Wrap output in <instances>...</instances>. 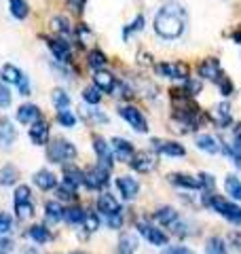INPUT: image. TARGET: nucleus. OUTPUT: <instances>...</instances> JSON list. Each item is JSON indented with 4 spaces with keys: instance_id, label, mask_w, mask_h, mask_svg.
Returning a JSON list of instances; mask_svg holds the SVG:
<instances>
[{
    "instance_id": "9b49d317",
    "label": "nucleus",
    "mask_w": 241,
    "mask_h": 254,
    "mask_svg": "<svg viewBox=\"0 0 241 254\" xmlns=\"http://www.w3.org/2000/svg\"><path fill=\"white\" fill-rule=\"evenodd\" d=\"M110 148H112V157H115L117 161H123V163H129L131 157L135 155L133 144L129 140H123V138H112Z\"/></svg>"
},
{
    "instance_id": "de8ad7c7",
    "label": "nucleus",
    "mask_w": 241,
    "mask_h": 254,
    "mask_svg": "<svg viewBox=\"0 0 241 254\" xmlns=\"http://www.w3.org/2000/svg\"><path fill=\"white\" fill-rule=\"evenodd\" d=\"M85 117L89 119V121H93V123H108V115H104L102 110H98V108L85 110Z\"/></svg>"
},
{
    "instance_id": "b1692460",
    "label": "nucleus",
    "mask_w": 241,
    "mask_h": 254,
    "mask_svg": "<svg viewBox=\"0 0 241 254\" xmlns=\"http://www.w3.org/2000/svg\"><path fill=\"white\" fill-rule=\"evenodd\" d=\"M63 182L61 185H66V187H70V189H78L80 185H83V172H80L76 165H63Z\"/></svg>"
},
{
    "instance_id": "423d86ee",
    "label": "nucleus",
    "mask_w": 241,
    "mask_h": 254,
    "mask_svg": "<svg viewBox=\"0 0 241 254\" xmlns=\"http://www.w3.org/2000/svg\"><path fill=\"white\" fill-rule=\"evenodd\" d=\"M155 72L165 78H176V81H186L190 76V68L184 62H161L155 66Z\"/></svg>"
},
{
    "instance_id": "c85d7f7f",
    "label": "nucleus",
    "mask_w": 241,
    "mask_h": 254,
    "mask_svg": "<svg viewBox=\"0 0 241 254\" xmlns=\"http://www.w3.org/2000/svg\"><path fill=\"white\" fill-rule=\"evenodd\" d=\"M51 30L58 34L60 38H70L72 36V26H70V21L66 17H61V15H58V17H53L51 19Z\"/></svg>"
},
{
    "instance_id": "09e8293b",
    "label": "nucleus",
    "mask_w": 241,
    "mask_h": 254,
    "mask_svg": "<svg viewBox=\"0 0 241 254\" xmlns=\"http://www.w3.org/2000/svg\"><path fill=\"white\" fill-rule=\"evenodd\" d=\"M184 83H186V85H184V89H186V91L192 95V98H195V95H199L201 89H203V85H201L199 78H190V76H188Z\"/></svg>"
},
{
    "instance_id": "052dcab7",
    "label": "nucleus",
    "mask_w": 241,
    "mask_h": 254,
    "mask_svg": "<svg viewBox=\"0 0 241 254\" xmlns=\"http://www.w3.org/2000/svg\"><path fill=\"white\" fill-rule=\"evenodd\" d=\"M23 254H38V252H36V248H32V246H30V248L23 250Z\"/></svg>"
},
{
    "instance_id": "f257e3e1",
    "label": "nucleus",
    "mask_w": 241,
    "mask_h": 254,
    "mask_svg": "<svg viewBox=\"0 0 241 254\" xmlns=\"http://www.w3.org/2000/svg\"><path fill=\"white\" fill-rule=\"evenodd\" d=\"M155 32L161 38H167V41H174V38H180L186 30V11L180 2H165L159 9V13L155 15Z\"/></svg>"
},
{
    "instance_id": "4be33fe9",
    "label": "nucleus",
    "mask_w": 241,
    "mask_h": 254,
    "mask_svg": "<svg viewBox=\"0 0 241 254\" xmlns=\"http://www.w3.org/2000/svg\"><path fill=\"white\" fill-rule=\"evenodd\" d=\"M32 182H34L40 190H51V189L58 187V176L49 170H38L34 174V178H32Z\"/></svg>"
},
{
    "instance_id": "a18cd8bd",
    "label": "nucleus",
    "mask_w": 241,
    "mask_h": 254,
    "mask_svg": "<svg viewBox=\"0 0 241 254\" xmlns=\"http://www.w3.org/2000/svg\"><path fill=\"white\" fill-rule=\"evenodd\" d=\"M83 227H85L89 233L98 231V229H100V218H98V214L87 212V214H85V220H83Z\"/></svg>"
},
{
    "instance_id": "412c9836",
    "label": "nucleus",
    "mask_w": 241,
    "mask_h": 254,
    "mask_svg": "<svg viewBox=\"0 0 241 254\" xmlns=\"http://www.w3.org/2000/svg\"><path fill=\"white\" fill-rule=\"evenodd\" d=\"M98 210L104 214V216H112V214H120V203L115 199V195L102 193L98 197Z\"/></svg>"
},
{
    "instance_id": "dca6fc26",
    "label": "nucleus",
    "mask_w": 241,
    "mask_h": 254,
    "mask_svg": "<svg viewBox=\"0 0 241 254\" xmlns=\"http://www.w3.org/2000/svg\"><path fill=\"white\" fill-rule=\"evenodd\" d=\"M93 150H95V155H98V163L112 170V159H115L112 157V148L102 136H93Z\"/></svg>"
},
{
    "instance_id": "1a4fd4ad",
    "label": "nucleus",
    "mask_w": 241,
    "mask_h": 254,
    "mask_svg": "<svg viewBox=\"0 0 241 254\" xmlns=\"http://www.w3.org/2000/svg\"><path fill=\"white\" fill-rule=\"evenodd\" d=\"M138 231L144 240H148L152 246H167V233L146 220H138Z\"/></svg>"
},
{
    "instance_id": "7c9ffc66",
    "label": "nucleus",
    "mask_w": 241,
    "mask_h": 254,
    "mask_svg": "<svg viewBox=\"0 0 241 254\" xmlns=\"http://www.w3.org/2000/svg\"><path fill=\"white\" fill-rule=\"evenodd\" d=\"M17 178H19V172H17L15 165L6 163V165L0 168V187H11V185L17 182Z\"/></svg>"
},
{
    "instance_id": "0eeeda50",
    "label": "nucleus",
    "mask_w": 241,
    "mask_h": 254,
    "mask_svg": "<svg viewBox=\"0 0 241 254\" xmlns=\"http://www.w3.org/2000/svg\"><path fill=\"white\" fill-rule=\"evenodd\" d=\"M119 115L123 117L135 131H140V133H146L148 131V121H146V117L142 115L140 108H135V106H120L119 108Z\"/></svg>"
},
{
    "instance_id": "f704fd0d",
    "label": "nucleus",
    "mask_w": 241,
    "mask_h": 254,
    "mask_svg": "<svg viewBox=\"0 0 241 254\" xmlns=\"http://www.w3.org/2000/svg\"><path fill=\"white\" fill-rule=\"evenodd\" d=\"M85 210L78 208V205H74V208H68L66 212H63V220L68 222V225H83L85 220Z\"/></svg>"
},
{
    "instance_id": "bb28decb",
    "label": "nucleus",
    "mask_w": 241,
    "mask_h": 254,
    "mask_svg": "<svg viewBox=\"0 0 241 254\" xmlns=\"http://www.w3.org/2000/svg\"><path fill=\"white\" fill-rule=\"evenodd\" d=\"M21 76H23V72L17 66H13V64H4L2 70H0V78H2L4 85H17Z\"/></svg>"
},
{
    "instance_id": "a211bd4d",
    "label": "nucleus",
    "mask_w": 241,
    "mask_h": 254,
    "mask_svg": "<svg viewBox=\"0 0 241 254\" xmlns=\"http://www.w3.org/2000/svg\"><path fill=\"white\" fill-rule=\"evenodd\" d=\"M155 220L159 222L161 227H165V229H172L176 222L180 220V214L176 208H172V205H163V208H159L155 212Z\"/></svg>"
},
{
    "instance_id": "39448f33",
    "label": "nucleus",
    "mask_w": 241,
    "mask_h": 254,
    "mask_svg": "<svg viewBox=\"0 0 241 254\" xmlns=\"http://www.w3.org/2000/svg\"><path fill=\"white\" fill-rule=\"evenodd\" d=\"M108 180H110V170L102 163H95V165H91V168H87L83 172V185L87 189H91V190L104 189L108 185Z\"/></svg>"
},
{
    "instance_id": "e433bc0d",
    "label": "nucleus",
    "mask_w": 241,
    "mask_h": 254,
    "mask_svg": "<svg viewBox=\"0 0 241 254\" xmlns=\"http://www.w3.org/2000/svg\"><path fill=\"white\" fill-rule=\"evenodd\" d=\"M205 254H227V244L222 237H210L205 244Z\"/></svg>"
},
{
    "instance_id": "5701e85b",
    "label": "nucleus",
    "mask_w": 241,
    "mask_h": 254,
    "mask_svg": "<svg viewBox=\"0 0 241 254\" xmlns=\"http://www.w3.org/2000/svg\"><path fill=\"white\" fill-rule=\"evenodd\" d=\"M212 119L220 127L231 125V121H233V108H231L229 102H220V104H216L214 106V113H212Z\"/></svg>"
},
{
    "instance_id": "8fccbe9b",
    "label": "nucleus",
    "mask_w": 241,
    "mask_h": 254,
    "mask_svg": "<svg viewBox=\"0 0 241 254\" xmlns=\"http://www.w3.org/2000/svg\"><path fill=\"white\" fill-rule=\"evenodd\" d=\"M11 106V91L4 83H0V108H9Z\"/></svg>"
},
{
    "instance_id": "6ab92c4d",
    "label": "nucleus",
    "mask_w": 241,
    "mask_h": 254,
    "mask_svg": "<svg viewBox=\"0 0 241 254\" xmlns=\"http://www.w3.org/2000/svg\"><path fill=\"white\" fill-rule=\"evenodd\" d=\"M17 121L23 123V125H32V123H36L38 119H43V115H40V110L36 104H21L17 108Z\"/></svg>"
},
{
    "instance_id": "cd10ccee",
    "label": "nucleus",
    "mask_w": 241,
    "mask_h": 254,
    "mask_svg": "<svg viewBox=\"0 0 241 254\" xmlns=\"http://www.w3.org/2000/svg\"><path fill=\"white\" fill-rule=\"evenodd\" d=\"M28 237L34 244H47V242H51L53 240V235H51V231L47 229L45 225H34V227H30V231H28Z\"/></svg>"
},
{
    "instance_id": "c03bdc74",
    "label": "nucleus",
    "mask_w": 241,
    "mask_h": 254,
    "mask_svg": "<svg viewBox=\"0 0 241 254\" xmlns=\"http://www.w3.org/2000/svg\"><path fill=\"white\" fill-rule=\"evenodd\" d=\"M13 231V218L6 212H0V237H6Z\"/></svg>"
},
{
    "instance_id": "a878e982",
    "label": "nucleus",
    "mask_w": 241,
    "mask_h": 254,
    "mask_svg": "<svg viewBox=\"0 0 241 254\" xmlns=\"http://www.w3.org/2000/svg\"><path fill=\"white\" fill-rule=\"evenodd\" d=\"M170 182L176 187H180V189H186V190H199V182H197V176H188V174H180V172H176V174H170Z\"/></svg>"
},
{
    "instance_id": "a19ab883",
    "label": "nucleus",
    "mask_w": 241,
    "mask_h": 254,
    "mask_svg": "<svg viewBox=\"0 0 241 254\" xmlns=\"http://www.w3.org/2000/svg\"><path fill=\"white\" fill-rule=\"evenodd\" d=\"M197 182H199V190H205V193H210V190H214V187H216V178L207 172H201L197 176Z\"/></svg>"
},
{
    "instance_id": "4d7b16f0",
    "label": "nucleus",
    "mask_w": 241,
    "mask_h": 254,
    "mask_svg": "<svg viewBox=\"0 0 241 254\" xmlns=\"http://www.w3.org/2000/svg\"><path fill=\"white\" fill-rule=\"evenodd\" d=\"M85 2H87V0H68V6L74 13H80V11H83V6H85Z\"/></svg>"
},
{
    "instance_id": "7ed1b4c3",
    "label": "nucleus",
    "mask_w": 241,
    "mask_h": 254,
    "mask_svg": "<svg viewBox=\"0 0 241 254\" xmlns=\"http://www.w3.org/2000/svg\"><path fill=\"white\" fill-rule=\"evenodd\" d=\"M76 157V146L66 138H55L47 144V159L51 163H68Z\"/></svg>"
},
{
    "instance_id": "6e6552de",
    "label": "nucleus",
    "mask_w": 241,
    "mask_h": 254,
    "mask_svg": "<svg viewBox=\"0 0 241 254\" xmlns=\"http://www.w3.org/2000/svg\"><path fill=\"white\" fill-rule=\"evenodd\" d=\"M43 41L47 43V47L51 49V53H53V58H55V62H60V64H68L70 62V58H72V49H70V43L66 41V38H43Z\"/></svg>"
},
{
    "instance_id": "49530a36",
    "label": "nucleus",
    "mask_w": 241,
    "mask_h": 254,
    "mask_svg": "<svg viewBox=\"0 0 241 254\" xmlns=\"http://www.w3.org/2000/svg\"><path fill=\"white\" fill-rule=\"evenodd\" d=\"M140 30H144V17L142 15H138V17L133 19V23H129V26L123 30V38H129L131 34H135V32H140Z\"/></svg>"
},
{
    "instance_id": "79ce46f5",
    "label": "nucleus",
    "mask_w": 241,
    "mask_h": 254,
    "mask_svg": "<svg viewBox=\"0 0 241 254\" xmlns=\"http://www.w3.org/2000/svg\"><path fill=\"white\" fill-rule=\"evenodd\" d=\"M55 195H58V201H76V190L66 185L55 187Z\"/></svg>"
},
{
    "instance_id": "37998d69",
    "label": "nucleus",
    "mask_w": 241,
    "mask_h": 254,
    "mask_svg": "<svg viewBox=\"0 0 241 254\" xmlns=\"http://www.w3.org/2000/svg\"><path fill=\"white\" fill-rule=\"evenodd\" d=\"M51 100H53V104L58 106V110L68 108V106H70V95H68L66 91H63V89H53Z\"/></svg>"
},
{
    "instance_id": "72a5a7b5",
    "label": "nucleus",
    "mask_w": 241,
    "mask_h": 254,
    "mask_svg": "<svg viewBox=\"0 0 241 254\" xmlns=\"http://www.w3.org/2000/svg\"><path fill=\"white\" fill-rule=\"evenodd\" d=\"M224 189H227V193L233 197L235 201H241V180L237 176H227V180H224Z\"/></svg>"
},
{
    "instance_id": "f03ea898",
    "label": "nucleus",
    "mask_w": 241,
    "mask_h": 254,
    "mask_svg": "<svg viewBox=\"0 0 241 254\" xmlns=\"http://www.w3.org/2000/svg\"><path fill=\"white\" fill-rule=\"evenodd\" d=\"M203 205H207V208L214 210L216 214H220V216L227 218L229 222L241 225V208L237 203L229 201L227 197H222L218 193H214V190H210V193L203 195Z\"/></svg>"
},
{
    "instance_id": "58836bf2",
    "label": "nucleus",
    "mask_w": 241,
    "mask_h": 254,
    "mask_svg": "<svg viewBox=\"0 0 241 254\" xmlns=\"http://www.w3.org/2000/svg\"><path fill=\"white\" fill-rule=\"evenodd\" d=\"M214 83L218 85V89H220V93L222 95H231V93H235V87H233V83H231V78L224 74V72H220L218 76L214 78Z\"/></svg>"
},
{
    "instance_id": "2eb2a0df",
    "label": "nucleus",
    "mask_w": 241,
    "mask_h": 254,
    "mask_svg": "<svg viewBox=\"0 0 241 254\" xmlns=\"http://www.w3.org/2000/svg\"><path fill=\"white\" fill-rule=\"evenodd\" d=\"M17 140V127L11 119H0V148H11Z\"/></svg>"
},
{
    "instance_id": "ddd939ff",
    "label": "nucleus",
    "mask_w": 241,
    "mask_h": 254,
    "mask_svg": "<svg viewBox=\"0 0 241 254\" xmlns=\"http://www.w3.org/2000/svg\"><path fill=\"white\" fill-rule=\"evenodd\" d=\"M117 189H119V193L123 195V199L131 201V199H135V195L140 193V182L133 176H119L117 178Z\"/></svg>"
},
{
    "instance_id": "4c0bfd02",
    "label": "nucleus",
    "mask_w": 241,
    "mask_h": 254,
    "mask_svg": "<svg viewBox=\"0 0 241 254\" xmlns=\"http://www.w3.org/2000/svg\"><path fill=\"white\" fill-rule=\"evenodd\" d=\"M83 100L87 102V104H91V106H98L102 102V91L95 85L85 87V89H83Z\"/></svg>"
},
{
    "instance_id": "c756f323",
    "label": "nucleus",
    "mask_w": 241,
    "mask_h": 254,
    "mask_svg": "<svg viewBox=\"0 0 241 254\" xmlns=\"http://www.w3.org/2000/svg\"><path fill=\"white\" fill-rule=\"evenodd\" d=\"M138 250V237L133 233H123L119 237V254H133Z\"/></svg>"
},
{
    "instance_id": "ea45409f",
    "label": "nucleus",
    "mask_w": 241,
    "mask_h": 254,
    "mask_svg": "<svg viewBox=\"0 0 241 254\" xmlns=\"http://www.w3.org/2000/svg\"><path fill=\"white\" fill-rule=\"evenodd\" d=\"M58 123L61 127H74L76 125V115L68 108H61V110H58Z\"/></svg>"
},
{
    "instance_id": "473e14b6",
    "label": "nucleus",
    "mask_w": 241,
    "mask_h": 254,
    "mask_svg": "<svg viewBox=\"0 0 241 254\" xmlns=\"http://www.w3.org/2000/svg\"><path fill=\"white\" fill-rule=\"evenodd\" d=\"M9 9L15 19H26L30 15V4L26 0H9Z\"/></svg>"
},
{
    "instance_id": "864d4df0",
    "label": "nucleus",
    "mask_w": 241,
    "mask_h": 254,
    "mask_svg": "<svg viewBox=\"0 0 241 254\" xmlns=\"http://www.w3.org/2000/svg\"><path fill=\"white\" fill-rule=\"evenodd\" d=\"M229 242H231L233 248L241 252V231H231L229 233Z\"/></svg>"
},
{
    "instance_id": "6e6d98bb",
    "label": "nucleus",
    "mask_w": 241,
    "mask_h": 254,
    "mask_svg": "<svg viewBox=\"0 0 241 254\" xmlns=\"http://www.w3.org/2000/svg\"><path fill=\"white\" fill-rule=\"evenodd\" d=\"M13 250V242L6 237H0V254H11Z\"/></svg>"
},
{
    "instance_id": "20e7f679",
    "label": "nucleus",
    "mask_w": 241,
    "mask_h": 254,
    "mask_svg": "<svg viewBox=\"0 0 241 254\" xmlns=\"http://www.w3.org/2000/svg\"><path fill=\"white\" fill-rule=\"evenodd\" d=\"M13 205H15V216L19 220H26L34 214V203H32V190L26 185H19L15 189V197H13Z\"/></svg>"
},
{
    "instance_id": "3c124183",
    "label": "nucleus",
    "mask_w": 241,
    "mask_h": 254,
    "mask_svg": "<svg viewBox=\"0 0 241 254\" xmlns=\"http://www.w3.org/2000/svg\"><path fill=\"white\" fill-rule=\"evenodd\" d=\"M106 222L110 229H120L123 227V214H112V216H106Z\"/></svg>"
},
{
    "instance_id": "393cba45",
    "label": "nucleus",
    "mask_w": 241,
    "mask_h": 254,
    "mask_svg": "<svg viewBox=\"0 0 241 254\" xmlns=\"http://www.w3.org/2000/svg\"><path fill=\"white\" fill-rule=\"evenodd\" d=\"M220 72H222V68H220V62L216 58H205L203 62L199 64V76H203V78H210V81H214V78L218 76Z\"/></svg>"
},
{
    "instance_id": "4468645a",
    "label": "nucleus",
    "mask_w": 241,
    "mask_h": 254,
    "mask_svg": "<svg viewBox=\"0 0 241 254\" xmlns=\"http://www.w3.org/2000/svg\"><path fill=\"white\" fill-rule=\"evenodd\" d=\"M30 140L36 146H47L49 144V125L45 119H38L36 123L30 125Z\"/></svg>"
},
{
    "instance_id": "aec40b11",
    "label": "nucleus",
    "mask_w": 241,
    "mask_h": 254,
    "mask_svg": "<svg viewBox=\"0 0 241 254\" xmlns=\"http://www.w3.org/2000/svg\"><path fill=\"white\" fill-rule=\"evenodd\" d=\"M195 142H197V148L205 150V153H210V155H218V153H222V142H220L218 138L210 136V133H199Z\"/></svg>"
},
{
    "instance_id": "13d9d810",
    "label": "nucleus",
    "mask_w": 241,
    "mask_h": 254,
    "mask_svg": "<svg viewBox=\"0 0 241 254\" xmlns=\"http://www.w3.org/2000/svg\"><path fill=\"white\" fill-rule=\"evenodd\" d=\"M233 138L237 144H241V123H235V127H233Z\"/></svg>"
},
{
    "instance_id": "603ef678",
    "label": "nucleus",
    "mask_w": 241,
    "mask_h": 254,
    "mask_svg": "<svg viewBox=\"0 0 241 254\" xmlns=\"http://www.w3.org/2000/svg\"><path fill=\"white\" fill-rule=\"evenodd\" d=\"M17 87H19V93H21V95H30V93H32V87H30V78H28L26 74H23V76L19 78Z\"/></svg>"
},
{
    "instance_id": "c9c22d12",
    "label": "nucleus",
    "mask_w": 241,
    "mask_h": 254,
    "mask_svg": "<svg viewBox=\"0 0 241 254\" xmlns=\"http://www.w3.org/2000/svg\"><path fill=\"white\" fill-rule=\"evenodd\" d=\"M87 62H89V66H91L93 70H104V68H106V64H108L106 55H104L100 49L89 51V55H87Z\"/></svg>"
},
{
    "instance_id": "680f3d73",
    "label": "nucleus",
    "mask_w": 241,
    "mask_h": 254,
    "mask_svg": "<svg viewBox=\"0 0 241 254\" xmlns=\"http://www.w3.org/2000/svg\"><path fill=\"white\" fill-rule=\"evenodd\" d=\"M68 254H87V252H80V250H74V252H68Z\"/></svg>"
},
{
    "instance_id": "2f4dec72",
    "label": "nucleus",
    "mask_w": 241,
    "mask_h": 254,
    "mask_svg": "<svg viewBox=\"0 0 241 254\" xmlns=\"http://www.w3.org/2000/svg\"><path fill=\"white\" fill-rule=\"evenodd\" d=\"M45 212H47V220L49 222H60V220H63V210L61 208V203L55 199V201H47L45 203Z\"/></svg>"
},
{
    "instance_id": "f3484780",
    "label": "nucleus",
    "mask_w": 241,
    "mask_h": 254,
    "mask_svg": "<svg viewBox=\"0 0 241 254\" xmlns=\"http://www.w3.org/2000/svg\"><path fill=\"white\" fill-rule=\"evenodd\" d=\"M117 76L115 74H110L106 72V70H95V74H93V85L98 87V89L102 93H112L115 91V87H117Z\"/></svg>"
},
{
    "instance_id": "9d476101",
    "label": "nucleus",
    "mask_w": 241,
    "mask_h": 254,
    "mask_svg": "<svg viewBox=\"0 0 241 254\" xmlns=\"http://www.w3.org/2000/svg\"><path fill=\"white\" fill-rule=\"evenodd\" d=\"M131 168L135 170V172H140V174H148V172H152L159 165V159H157V155L155 153H150V150H140V153H135L133 157H131Z\"/></svg>"
},
{
    "instance_id": "f8f14e48",
    "label": "nucleus",
    "mask_w": 241,
    "mask_h": 254,
    "mask_svg": "<svg viewBox=\"0 0 241 254\" xmlns=\"http://www.w3.org/2000/svg\"><path fill=\"white\" fill-rule=\"evenodd\" d=\"M152 148L157 150L161 155H167V157H184L186 155V148H184L180 142L176 140H159L155 138L152 140Z\"/></svg>"
},
{
    "instance_id": "bf43d9fd",
    "label": "nucleus",
    "mask_w": 241,
    "mask_h": 254,
    "mask_svg": "<svg viewBox=\"0 0 241 254\" xmlns=\"http://www.w3.org/2000/svg\"><path fill=\"white\" fill-rule=\"evenodd\" d=\"M233 41L241 43V28H239V30H235V32H233Z\"/></svg>"
},
{
    "instance_id": "5fc2aeb1",
    "label": "nucleus",
    "mask_w": 241,
    "mask_h": 254,
    "mask_svg": "<svg viewBox=\"0 0 241 254\" xmlns=\"http://www.w3.org/2000/svg\"><path fill=\"white\" fill-rule=\"evenodd\" d=\"M163 254H195V252L186 248V246H172V248H167Z\"/></svg>"
}]
</instances>
